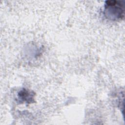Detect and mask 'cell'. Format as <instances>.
I'll return each mask as SVG.
<instances>
[{
	"instance_id": "cell-1",
	"label": "cell",
	"mask_w": 125,
	"mask_h": 125,
	"mask_svg": "<svg viewBox=\"0 0 125 125\" xmlns=\"http://www.w3.org/2000/svg\"><path fill=\"white\" fill-rule=\"evenodd\" d=\"M104 14L105 17L112 21L122 20L124 18L125 8L123 1L108 0L105 1Z\"/></svg>"
},
{
	"instance_id": "cell-2",
	"label": "cell",
	"mask_w": 125,
	"mask_h": 125,
	"mask_svg": "<svg viewBox=\"0 0 125 125\" xmlns=\"http://www.w3.org/2000/svg\"><path fill=\"white\" fill-rule=\"evenodd\" d=\"M34 93L25 89L21 90L18 94V98L20 101H23L28 103L34 101Z\"/></svg>"
}]
</instances>
